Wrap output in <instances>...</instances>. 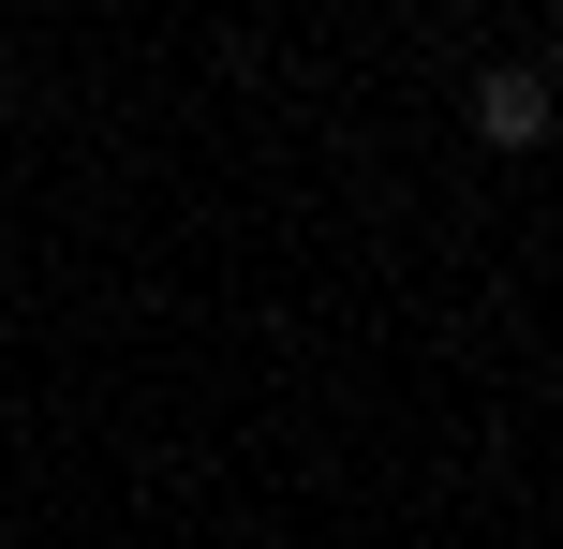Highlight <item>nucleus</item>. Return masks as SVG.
<instances>
[{
  "instance_id": "obj_1",
  "label": "nucleus",
  "mask_w": 563,
  "mask_h": 549,
  "mask_svg": "<svg viewBox=\"0 0 563 549\" xmlns=\"http://www.w3.org/2000/svg\"><path fill=\"white\" fill-rule=\"evenodd\" d=\"M475 134H489V149H534V134H549V75H534V59L475 75Z\"/></svg>"
}]
</instances>
